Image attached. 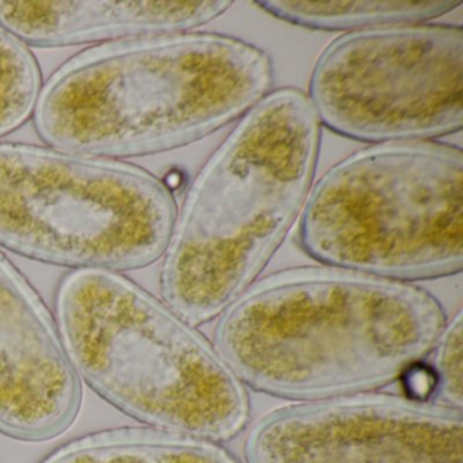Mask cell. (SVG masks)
Returning <instances> with one entry per match:
<instances>
[{
  "mask_svg": "<svg viewBox=\"0 0 463 463\" xmlns=\"http://www.w3.org/2000/svg\"><path fill=\"white\" fill-rule=\"evenodd\" d=\"M446 324L422 287L319 264L256 281L219 316L213 345L246 389L307 402L400 381Z\"/></svg>",
  "mask_w": 463,
  "mask_h": 463,
  "instance_id": "obj_1",
  "label": "cell"
},
{
  "mask_svg": "<svg viewBox=\"0 0 463 463\" xmlns=\"http://www.w3.org/2000/svg\"><path fill=\"white\" fill-rule=\"evenodd\" d=\"M275 64L253 43L185 32L108 43L53 72L34 108L50 147L96 158L153 156L194 145L272 91Z\"/></svg>",
  "mask_w": 463,
  "mask_h": 463,
  "instance_id": "obj_2",
  "label": "cell"
},
{
  "mask_svg": "<svg viewBox=\"0 0 463 463\" xmlns=\"http://www.w3.org/2000/svg\"><path fill=\"white\" fill-rule=\"evenodd\" d=\"M321 124L305 91L254 105L186 192L162 264L164 302L189 324L218 318L256 283L313 188Z\"/></svg>",
  "mask_w": 463,
  "mask_h": 463,
  "instance_id": "obj_3",
  "label": "cell"
},
{
  "mask_svg": "<svg viewBox=\"0 0 463 463\" xmlns=\"http://www.w3.org/2000/svg\"><path fill=\"white\" fill-rule=\"evenodd\" d=\"M56 310L78 378L127 416L216 443L245 430L248 389L205 335L134 281L77 269L61 281Z\"/></svg>",
  "mask_w": 463,
  "mask_h": 463,
  "instance_id": "obj_4",
  "label": "cell"
},
{
  "mask_svg": "<svg viewBox=\"0 0 463 463\" xmlns=\"http://www.w3.org/2000/svg\"><path fill=\"white\" fill-rule=\"evenodd\" d=\"M299 245L321 265L406 283L462 272L459 146L379 143L341 159L311 188Z\"/></svg>",
  "mask_w": 463,
  "mask_h": 463,
  "instance_id": "obj_5",
  "label": "cell"
},
{
  "mask_svg": "<svg viewBox=\"0 0 463 463\" xmlns=\"http://www.w3.org/2000/svg\"><path fill=\"white\" fill-rule=\"evenodd\" d=\"M172 191L142 167L0 143V245L77 269H140L164 256Z\"/></svg>",
  "mask_w": 463,
  "mask_h": 463,
  "instance_id": "obj_6",
  "label": "cell"
},
{
  "mask_svg": "<svg viewBox=\"0 0 463 463\" xmlns=\"http://www.w3.org/2000/svg\"><path fill=\"white\" fill-rule=\"evenodd\" d=\"M308 99L354 142L433 140L463 126V29L405 24L349 32L319 53Z\"/></svg>",
  "mask_w": 463,
  "mask_h": 463,
  "instance_id": "obj_7",
  "label": "cell"
},
{
  "mask_svg": "<svg viewBox=\"0 0 463 463\" xmlns=\"http://www.w3.org/2000/svg\"><path fill=\"white\" fill-rule=\"evenodd\" d=\"M462 411L438 401L364 392L264 414L246 463H463Z\"/></svg>",
  "mask_w": 463,
  "mask_h": 463,
  "instance_id": "obj_8",
  "label": "cell"
},
{
  "mask_svg": "<svg viewBox=\"0 0 463 463\" xmlns=\"http://www.w3.org/2000/svg\"><path fill=\"white\" fill-rule=\"evenodd\" d=\"M82 392L50 311L0 251V433L28 443L63 435Z\"/></svg>",
  "mask_w": 463,
  "mask_h": 463,
  "instance_id": "obj_9",
  "label": "cell"
},
{
  "mask_svg": "<svg viewBox=\"0 0 463 463\" xmlns=\"http://www.w3.org/2000/svg\"><path fill=\"white\" fill-rule=\"evenodd\" d=\"M230 0L200 2H0V29L26 47L61 48L185 33L232 9Z\"/></svg>",
  "mask_w": 463,
  "mask_h": 463,
  "instance_id": "obj_10",
  "label": "cell"
},
{
  "mask_svg": "<svg viewBox=\"0 0 463 463\" xmlns=\"http://www.w3.org/2000/svg\"><path fill=\"white\" fill-rule=\"evenodd\" d=\"M40 463H241L216 441L153 427H120L74 439Z\"/></svg>",
  "mask_w": 463,
  "mask_h": 463,
  "instance_id": "obj_11",
  "label": "cell"
},
{
  "mask_svg": "<svg viewBox=\"0 0 463 463\" xmlns=\"http://www.w3.org/2000/svg\"><path fill=\"white\" fill-rule=\"evenodd\" d=\"M257 7L276 20L308 31H363L381 26L424 24L454 12L460 0L389 2V0H257Z\"/></svg>",
  "mask_w": 463,
  "mask_h": 463,
  "instance_id": "obj_12",
  "label": "cell"
},
{
  "mask_svg": "<svg viewBox=\"0 0 463 463\" xmlns=\"http://www.w3.org/2000/svg\"><path fill=\"white\" fill-rule=\"evenodd\" d=\"M42 88V72L33 53L0 29V137L33 116Z\"/></svg>",
  "mask_w": 463,
  "mask_h": 463,
  "instance_id": "obj_13",
  "label": "cell"
},
{
  "mask_svg": "<svg viewBox=\"0 0 463 463\" xmlns=\"http://www.w3.org/2000/svg\"><path fill=\"white\" fill-rule=\"evenodd\" d=\"M430 363L436 376V401L462 411L463 408V316L458 311L447 322L432 349Z\"/></svg>",
  "mask_w": 463,
  "mask_h": 463,
  "instance_id": "obj_14",
  "label": "cell"
},
{
  "mask_svg": "<svg viewBox=\"0 0 463 463\" xmlns=\"http://www.w3.org/2000/svg\"><path fill=\"white\" fill-rule=\"evenodd\" d=\"M402 394L419 401H436V376L430 364L417 363L400 378Z\"/></svg>",
  "mask_w": 463,
  "mask_h": 463,
  "instance_id": "obj_15",
  "label": "cell"
}]
</instances>
